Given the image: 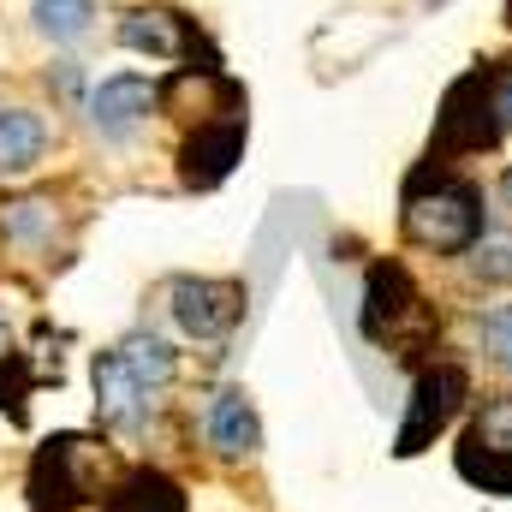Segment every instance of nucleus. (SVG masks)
Returning a JSON list of instances; mask_svg holds the SVG:
<instances>
[{"mask_svg": "<svg viewBox=\"0 0 512 512\" xmlns=\"http://www.w3.org/2000/svg\"><path fill=\"white\" fill-rule=\"evenodd\" d=\"M399 221H405V239L411 245H423V251H435V256H465L489 233V197L465 173L423 161L411 173V185H405Z\"/></svg>", "mask_w": 512, "mask_h": 512, "instance_id": "nucleus-1", "label": "nucleus"}, {"mask_svg": "<svg viewBox=\"0 0 512 512\" xmlns=\"http://www.w3.org/2000/svg\"><path fill=\"white\" fill-rule=\"evenodd\" d=\"M364 340L387 346V352L405 358V364H417V358H429V352L441 346V316H435V304L423 298V286L411 280V268L393 262V256L376 262L370 280H364Z\"/></svg>", "mask_w": 512, "mask_h": 512, "instance_id": "nucleus-2", "label": "nucleus"}, {"mask_svg": "<svg viewBox=\"0 0 512 512\" xmlns=\"http://www.w3.org/2000/svg\"><path fill=\"white\" fill-rule=\"evenodd\" d=\"M501 137H507V120H501V102H495V60H489V66H471L465 78H453V90L441 96L429 161L435 167H459L465 155L501 149Z\"/></svg>", "mask_w": 512, "mask_h": 512, "instance_id": "nucleus-3", "label": "nucleus"}, {"mask_svg": "<svg viewBox=\"0 0 512 512\" xmlns=\"http://www.w3.org/2000/svg\"><path fill=\"white\" fill-rule=\"evenodd\" d=\"M471 405V376H465V364H447V358H435V364H423L417 370V387H411V405H405V423H399V459H417L423 447H435V435H447L453 429V417Z\"/></svg>", "mask_w": 512, "mask_h": 512, "instance_id": "nucleus-4", "label": "nucleus"}, {"mask_svg": "<svg viewBox=\"0 0 512 512\" xmlns=\"http://www.w3.org/2000/svg\"><path fill=\"white\" fill-rule=\"evenodd\" d=\"M459 477L483 495L512 501V393H495L471 411L459 435Z\"/></svg>", "mask_w": 512, "mask_h": 512, "instance_id": "nucleus-5", "label": "nucleus"}, {"mask_svg": "<svg viewBox=\"0 0 512 512\" xmlns=\"http://www.w3.org/2000/svg\"><path fill=\"white\" fill-rule=\"evenodd\" d=\"M167 310L191 340H227L245 322V286L239 280H209V274H185L167 286Z\"/></svg>", "mask_w": 512, "mask_h": 512, "instance_id": "nucleus-6", "label": "nucleus"}, {"mask_svg": "<svg viewBox=\"0 0 512 512\" xmlns=\"http://www.w3.org/2000/svg\"><path fill=\"white\" fill-rule=\"evenodd\" d=\"M239 149H245V120H239V114H227V120H203L197 137L185 143V167H179L185 185H197V191L221 185V179L233 173Z\"/></svg>", "mask_w": 512, "mask_h": 512, "instance_id": "nucleus-7", "label": "nucleus"}, {"mask_svg": "<svg viewBox=\"0 0 512 512\" xmlns=\"http://www.w3.org/2000/svg\"><path fill=\"white\" fill-rule=\"evenodd\" d=\"M149 108H155V84L137 78V72H114L90 90V126L102 137H131Z\"/></svg>", "mask_w": 512, "mask_h": 512, "instance_id": "nucleus-8", "label": "nucleus"}, {"mask_svg": "<svg viewBox=\"0 0 512 512\" xmlns=\"http://www.w3.org/2000/svg\"><path fill=\"white\" fill-rule=\"evenodd\" d=\"M203 435L221 459H251L262 447V423H256V405L245 387H221L209 399V417H203Z\"/></svg>", "mask_w": 512, "mask_h": 512, "instance_id": "nucleus-9", "label": "nucleus"}, {"mask_svg": "<svg viewBox=\"0 0 512 512\" xmlns=\"http://www.w3.org/2000/svg\"><path fill=\"white\" fill-rule=\"evenodd\" d=\"M149 399H155V393L131 376L120 352H102V358H96V405H102V423H114V429H143Z\"/></svg>", "mask_w": 512, "mask_h": 512, "instance_id": "nucleus-10", "label": "nucleus"}, {"mask_svg": "<svg viewBox=\"0 0 512 512\" xmlns=\"http://www.w3.org/2000/svg\"><path fill=\"white\" fill-rule=\"evenodd\" d=\"M102 512H185V489L161 471H131Z\"/></svg>", "mask_w": 512, "mask_h": 512, "instance_id": "nucleus-11", "label": "nucleus"}, {"mask_svg": "<svg viewBox=\"0 0 512 512\" xmlns=\"http://www.w3.org/2000/svg\"><path fill=\"white\" fill-rule=\"evenodd\" d=\"M42 143H48V131H42L36 114L0 108V173H30L36 155H42Z\"/></svg>", "mask_w": 512, "mask_h": 512, "instance_id": "nucleus-12", "label": "nucleus"}, {"mask_svg": "<svg viewBox=\"0 0 512 512\" xmlns=\"http://www.w3.org/2000/svg\"><path fill=\"white\" fill-rule=\"evenodd\" d=\"M114 352L126 358V370L149 387V393H161V387L173 382V364H179V358H173V346H167L161 334H131V340H120Z\"/></svg>", "mask_w": 512, "mask_h": 512, "instance_id": "nucleus-13", "label": "nucleus"}, {"mask_svg": "<svg viewBox=\"0 0 512 512\" xmlns=\"http://www.w3.org/2000/svg\"><path fill=\"white\" fill-rule=\"evenodd\" d=\"M120 42L137 48V54H155V60H173L179 54V24L167 12H131L120 24Z\"/></svg>", "mask_w": 512, "mask_h": 512, "instance_id": "nucleus-14", "label": "nucleus"}, {"mask_svg": "<svg viewBox=\"0 0 512 512\" xmlns=\"http://www.w3.org/2000/svg\"><path fill=\"white\" fill-rule=\"evenodd\" d=\"M459 262L477 286H512V233H483Z\"/></svg>", "mask_w": 512, "mask_h": 512, "instance_id": "nucleus-15", "label": "nucleus"}, {"mask_svg": "<svg viewBox=\"0 0 512 512\" xmlns=\"http://www.w3.org/2000/svg\"><path fill=\"white\" fill-rule=\"evenodd\" d=\"M96 18V0H36V30L54 42H78Z\"/></svg>", "mask_w": 512, "mask_h": 512, "instance_id": "nucleus-16", "label": "nucleus"}, {"mask_svg": "<svg viewBox=\"0 0 512 512\" xmlns=\"http://www.w3.org/2000/svg\"><path fill=\"white\" fill-rule=\"evenodd\" d=\"M477 346L501 376H512V304H495L477 316Z\"/></svg>", "mask_w": 512, "mask_h": 512, "instance_id": "nucleus-17", "label": "nucleus"}, {"mask_svg": "<svg viewBox=\"0 0 512 512\" xmlns=\"http://www.w3.org/2000/svg\"><path fill=\"white\" fill-rule=\"evenodd\" d=\"M6 227H12L18 239H36V233L48 227V203H12V215H6Z\"/></svg>", "mask_w": 512, "mask_h": 512, "instance_id": "nucleus-18", "label": "nucleus"}, {"mask_svg": "<svg viewBox=\"0 0 512 512\" xmlns=\"http://www.w3.org/2000/svg\"><path fill=\"white\" fill-rule=\"evenodd\" d=\"M495 102H501V120H507V137H512V66L495 60Z\"/></svg>", "mask_w": 512, "mask_h": 512, "instance_id": "nucleus-19", "label": "nucleus"}, {"mask_svg": "<svg viewBox=\"0 0 512 512\" xmlns=\"http://www.w3.org/2000/svg\"><path fill=\"white\" fill-rule=\"evenodd\" d=\"M507 24H512V0H507Z\"/></svg>", "mask_w": 512, "mask_h": 512, "instance_id": "nucleus-20", "label": "nucleus"}]
</instances>
